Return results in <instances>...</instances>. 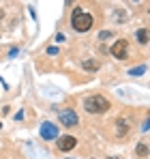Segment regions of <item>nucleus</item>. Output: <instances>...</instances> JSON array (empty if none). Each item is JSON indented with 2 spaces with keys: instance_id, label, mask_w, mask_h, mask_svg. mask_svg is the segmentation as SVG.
I'll list each match as a JSON object with an SVG mask.
<instances>
[{
  "instance_id": "1",
  "label": "nucleus",
  "mask_w": 150,
  "mask_h": 159,
  "mask_svg": "<svg viewBox=\"0 0 150 159\" xmlns=\"http://www.w3.org/2000/svg\"><path fill=\"white\" fill-rule=\"evenodd\" d=\"M95 24V17L90 15V13H86V11H82V7H75L73 15H71V26L73 30L77 32H86V30H90Z\"/></svg>"
},
{
  "instance_id": "2",
  "label": "nucleus",
  "mask_w": 150,
  "mask_h": 159,
  "mask_svg": "<svg viewBox=\"0 0 150 159\" xmlns=\"http://www.w3.org/2000/svg\"><path fill=\"white\" fill-rule=\"evenodd\" d=\"M84 107L88 114H103L109 110V101L103 97V95H90L84 99Z\"/></svg>"
},
{
  "instance_id": "3",
  "label": "nucleus",
  "mask_w": 150,
  "mask_h": 159,
  "mask_svg": "<svg viewBox=\"0 0 150 159\" xmlns=\"http://www.w3.org/2000/svg\"><path fill=\"white\" fill-rule=\"evenodd\" d=\"M58 118H60V123H62L64 127H75V125L79 123V116L75 114V110H71V107L60 110V112H58Z\"/></svg>"
},
{
  "instance_id": "4",
  "label": "nucleus",
  "mask_w": 150,
  "mask_h": 159,
  "mask_svg": "<svg viewBox=\"0 0 150 159\" xmlns=\"http://www.w3.org/2000/svg\"><path fill=\"white\" fill-rule=\"evenodd\" d=\"M39 133H41V138H43V140H58V138H60V135H58V127H56L54 123H50V120L41 123Z\"/></svg>"
},
{
  "instance_id": "5",
  "label": "nucleus",
  "mask_w": 150,
  "mask_h": 159,
  "mask_svg": "<svg viewBox=\"0 0 150 159\" xmlns=\"http://www.w3.org/2000/svg\"><path fill=\"white\" fill-rule=\"evenodd\" d=\"M56 146H58V151L69 153L71 148L77 146V140H75L73 135H60V138H58V142H56Z\"/></svg>"
},
{
  "instance_id": "6",
  "label": "nucleus",
  "mask_w": 150,
  "mask_h": 159,
  "mask_svg": "<svg viewBox=\"0 0 150 159\" xmlns=\"http://www.w3.org/2000/svg\"><path fill=\"white\" fill-rule=\"evenodd\" d=\"M112 56H116V58H120V60H125L126 54H129V48H126V39H118L114 45H112Z\"/></svg>"
},
{
  "instance_id": "7",
  "label": "nucleus",
  "mask_w": 150,
  "mask_h": 159,
  "mask_svg": "<svg viewBox=\"0 0 150 159\" xmlns=\"http://www.w3.org/2000/svg\"><path fill=\"white\" fill-rule=\"evenodd\" d=\"M129 131H131V123L126 118H118L116 120V135L118 138H125V135H129Z\"/></svg>"
},
{
  "instance_id": "8",
  "label": "nucleus",
  "mask_w": 150,
  "mask_h": 159,
  "mask_svg": "<svg viewBox=\"0 0 150 159\" xmlns=\"http://www.w3.org/2000/svg\"><path fill=\"white\" fill-rule=\"evenodd\" d=\"M135 37H137V41L144 45V43H148V41H150V30H148V28H139V30L135 32Z\"/></svg>"
},
{
  "instance_id": "9",
  "label": "nucleus",
  "mask_w": 150,
  "mask_h": 159,
  "mask_svg": "<svg viewBox=\"0 0 150 159\" xmlns=\"http://www.w3.org/2000/svg\"><path fill=\"white\" fill-rule=\"evenodd\" d=\"M82 67H84L86 71H97V69H99V62H97V60H90V58H88V60H84V62H82Z\"/></svg>"
},
{
  "instance_id": "10",
  "label": "nucleus",
  "mask_w": 150,
  "mask_h": 159,
  "mask_svg": "<svg viewBox=\"0 0 150 159\" xmlns=\"http://www.w3.org/2000/svg\"><path fill=\"white\" fill-rule=\"evenodd\" d=\"M135 153H137L139 157H144V155H148V146H146L144 142H139V144H137V148H135Z\"/></svg>"
},
{
  "instance_id": "11",
  "label": "nucleus",
  "mask_w": 150,
  "mask_h": 159,
  "mask_svg": "<svg viewBox=\"0 0 150 159\" xmlns=\"http://www.w3.org/2000/svg\"><path fill=\"white\" fill-rule=\"evenodd\" d=\"M146 73V67H133L129 69V75H144Z\"/></svg>"
},
{
  "instance_id": "12",
  "label": "nucleus",
  "mask_w": 150,
  "mask_h": 159,
  "mask_svg": "<svg viewBox=\"0 0 150 159\" xmlns=\"http://www.w3.org/2000/svg\"><path fill=\"white\" fill-rule=\"evenodd\" d=\"M112 37H114V32H112V30H101V32H99V39H101V41L112 39Z\"/></svg>"
},
{
  "instance_id": "13",
  "label": "nucleus",
  "mask_w": 150,
  "mask_h": 159,
  "mask_svg": "<svg viewBox=\"0 0 150 159\" xmlns=\"http://www.w3.org/2000/svg\"><path fill=\"white\" fill-rule=\"evenodd\" d=\"M116 20H118V22H125V20H126V15L122 13V11H116Z\"/></svg>"
},
{
  "instance_id": "14",
  "label": "nucleus",
  "mask_w": 150,
  "mask_h": 159,
  "mask_svg": "<svg viewBox=\"0 0 150 159\" xmlns=\"http://www.w3.org/2000/svg\"><path fill=\"white\" fill-rule=\"evenodd\" d=\"M148 127H150V118L144 123V125H142V131H148Z\"/></svg>"
},
{
  "instance_id": "15",
  "label": "nucleus",
  "mask_w": 150,
  "mask_h": 159,
  "mask_svg": "<svg viewBox=\"0 0 150 159\" xmlns=\"http://www.w3.org/2000/svg\"><path fill=\"white\" fill-rule=\"evenodd\" d=\"M47 54H50V56H54V54H58V50H56V48H50V50H47Z\"/></svg>"
},
{
  "instance_id": "16",
  "label": "nucleus",
  "mask_w": 150,
  "mask_h": 159,
  "mask_svg": "<svg viewBox=\"0 0 150 159\" xmlns=\"http://www.w3.org/2000/svg\"><path fill=\"white\" fill-rule=\"evenodd\" d=\"M109 159H118V157H109Z\"/></svg>"
}]
</instances>
